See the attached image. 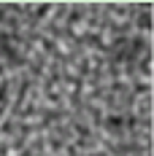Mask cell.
Listing matches in <instances>:
<instances>
[{
	"mask_svg": "<svg viewBox=\"0 0 154 156\" xmlns=\"http://www.w3.org/2000/svg\"><path fill=\"white\" fill-rule=\"evenodd\" d=\"M6 97H8V89H6V81H0V110L6 105Z\"/></svg>",
	"mask_w": 154,
	"mask_h": 156,
	"instance_id": "7a4b0ae2",
	"label": "cell"
},
{
	"mask_svg": "<svg viewBox=\"0 0 154 156\" xmlns=\"http://www.w3.org/2000/svg\"><path fill=\"white\" fill-rule=\"evenodd\" d=\"M146 54V43L138 41V38H127V41H119L116 48H114V59L119 62H130V59H141Z\"/></svg>",
	"mask_w": 154,
	"mask_h": 156,
	"instance_id": "6da1fadb",
	"label": "cell"
}]
</instances>
